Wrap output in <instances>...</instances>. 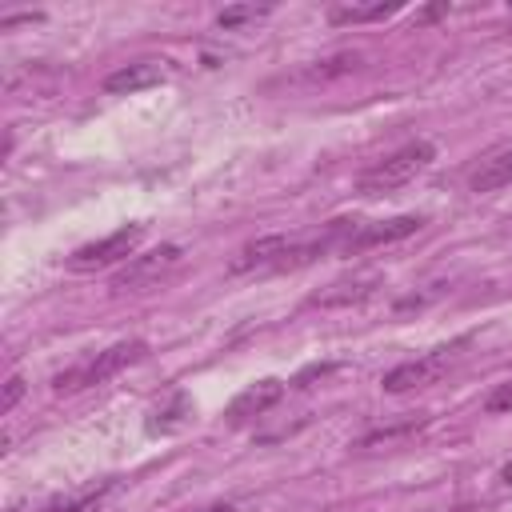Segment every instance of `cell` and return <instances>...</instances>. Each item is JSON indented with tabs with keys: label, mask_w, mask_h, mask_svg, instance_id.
Returning a JSON list of instances; mask_svg holds the SVG:
<instances>
[{
	"label": "cell",
	"mask_w": 512,
	"mask_h": 512,
	"mask_svg": "<svg viewBox=\"0 0 512 512\" xmlns=\"http://www.w3.org/2000/svg\"><path fill=\"white\" fill-rule=\"evenodd\" d=\"M272 12V4H232L216 16V28H240V24H252V20H264Z\"/></svg>",
	"instance_id": "cell-14"
},
{
	"label": "cell",
	"mask_w": 512,
	"mask_h": 512,
	"mask_svg": "<svg viewBox=\"0 0 512 512\" xmlns=\"http://www.w3.org/2000/svg\"><path fill=\"white\" fill-rule=\"evenodd\" d=\"M460 348H464V340L444 344V348H432V352H424V356H416V360H404V364H396V368H388V372L380 376V388L392 392V396L428 388V384H436V380L460 360Z\"/></svg>",
	"instance_id": "cell-3"
},
{
	"label": "cell",
	"mask_w": 512,
	"mask_h": 512,
	"mask_svg": "<svg viewBox=\"0 0 512 512\" xmlns=\"http://www.w3.org/2000/svg\"><path fill=\"white\" fill-rule=\"evenodd\" d=\"M156 416H160V420H152L148 428H152V432H156V428H160V432H168V428H176L184 416H192V400H188L184 392H172V404H168V408H160Z\"/></svg>",
	"instance_id": "cell-16"
},
{
	"label": "cell",
	"mask_w": 512,
	"mask_h": 512,
	"mask_svg": "<svg viewBox=\"0 0 512 512\" xmlns=\"http://www.w3.org/2000/svg\"><path fill=\"white\" fill-rule=\"evenodd\" d=\"M144 240V224H124L116 232H108L104 240H92L84 248H76L68 256V268L72 272H92V268H108V264H120V260H132L136 248Z\"/></svg>",
	"instance_id": "cell-5"
},
{
	"label": "cell",
	"mask_w": 512,
	"mask_h": 512,
	"mask_svg": "<svg viewBox=\"0 0 512 512\" xmlns=\"http://www.w3.org/2000/svg\"><path fill=\"white\" fill-rule=\"evenodd\" d=\"M432 160H436V144H428V140H408V144H400L396 152H388L384 160L368 164V168L360 172V180H356V192L368 196V200H372V196H388V192L404 188L408 180H416Z\"/></svg>",
	"instance_id": "cell-1"
},
{
	"label": "cell",
	"mask_w": 512,
	"mask_h": 512,
	"mask_svg": "<svg viewBox=\"0 0 512 512\" xmlns=\"http://www.w3.org/2000/svg\"><path fill=\"white\" fill-rule=\"evenodd\" d=\"M452 512H484L480 504H460V508H452Z\"/></svg>",
	"instance_id": "cell-19"
},
{
	"label": "cell",
	"mask_w": 512,
	"mask_h": 512,
	"mask_svg": "<svg viewBox=\"0 0 512 512\" xmlns=\"http://www.w3.org/2000/svg\"><path fill=\"white\" fill-rule=\"evenodd\" d=\"M512 184V148H496V152H488L476 168H472V176H468V188L472 192H500V188H508Z\"/></svg>",
	"instance_id": "cell-10"
},
{
	"label": "cell",
	"mask_w": 512,
	"mask_h": 512,
	"mask_svg": "<svg viewBox=\"0 0 512 512\" xmlns=\"http://www.w3.org/2000/svg\"><path fill=\"white\" fill-rule=\"evenodd\" d=\"M20 396H24V380H20V376H8V384H4V400H0V416H8V412L20 404Z\"/></svg>",
	"instance_id": "cell-18"
},
{
	"label": "cell",
	"mask_w": 512,
	"mask_h": 512,
	"mask_svg": "<svg viewBox=\"0 0 512 512\" xmlns=\"http://www.w3.org/2000/svg\"><path fill=\"white\" fill-rule=\"evenodd\" d=\"M356 68H360V52H336V56H328V60L308 64V68L300 72V80H308V84H328V80L348 76V72H356Z\"/></svg>",
	"instance_id": "cell-13"
},
{
	"label": "cell",
	"mask_w": 512,
	"mask_h": 512,
	"mask_svg": "<svg viewBox=\"0 0 512 512\" xmlns=\"http://www.w3.org/2000/svg\"><path fill=\"white\" fill-rule=\"evenodd\" d=\"M340 224V248L344 256H356V252H368V248H380V244H396L404 236H412L424 216H392V220H336Z\"/></svg>",
	"instance_id": "cell-4"
},
{
	"label": "cell",
	"mask_w": 512,
	"mask_h": 512,
	"mask_svg": "<svg viewBox=\"0 0 512 512\" xmlns=\"http://www.w3.org/2000/svg\"><path fill=\"white\" fill-rule=\"evenodd\" d=\"M180 244H160L144 256H132L116 276H112V292H140V288H152L160 284V276H168L176 264H180Z\"/></svg>",
	"instance_id": "cell-6"
},
{
	"label": "cell",
	"mask_w": 512,
	"mask_h": 512,
	"mask_svg": "<svg viewBox=\"0 0 512 512\" xmlns=\"http://www.w3.org/2000/svg\"><path fill=\"white\" fill-rule=\"evenodd\" d=\"M420 428H428V416H412V420H400V424H388V428H372V432H364L352 448L356 452H376V448H392V444H400V440H408V436H416Z\"/></svg>",
	"instance_id": "cell-11"
},
{
	"label": "cell",
	"mask_w": 512,
	"mask_h": 512,
	"mask_svg": "<svg viewBox=\"0 0 512 512\" xmlns=\"http://www.w3.org/2000/svg\"><path fill=\"white\" fill-rule=\"evenodd\" d=\"M500 476H504V480H508V484H512V464H508V468H504V472H500Z\"/></svg>",
	"instance_id": "cell-20"
},
{
	"label": "cell",
	"mask_w": 512,
	"mask_h": 512,
	"mask_svg": "<svg viewBox=\"0 0 512 512\" xmlns=\"http://www.w3.org/2000/svg\"><path fill=\"white\" fill-rule=\"evenodd\" d=\"M376 288H380V276L376 272H368V276H344V280L328 284L324 292H316L312 304L316 308H348V304H364Z\"/></svg>",
	"instance_id": "cell-8"
},
{
	"label": "cell",
	"mask_w": 512,
	"mask_h": 512,
	"mask_svg": "<svg viewBox=\"0 0 512 512\" xmlns=\"http://www.w3.org/2000/svg\"><path fill=\"white\" fill-rule=\"evenodd\" d=\"M400 12V4L392 0V4H384V0H376V4H336L332 12H328V20L336 24V28H344V24H376V20H388V16H396Z\"/></svg>",
	"instance_id": "cell-12"
},
{
	"label": "cell",
	"mask_w": 512,
	"mask_h": 512,
	"mask_svg": "<svg viewBox=\"0 0 512 512\" xmlns=\"http://www.w3.org/2000/svg\"><path fill=\"white\" fill-rule=\"evenodd\" d=\"M144 356H148V344H144V340H116L112 348H104V352L88 356L84 364L60 372V376L52 380V388H56V392H80V388L104 384V380H112L116 372H124L128 364H136V360H144Z\"/></svg>",
	"instance_id": "cell-2"
},
{
	"label": "cell",
	"mask_w": 512,
	"mask_h": 512,
	"mask_svg": "<svg viewBox=\"0 0 512 512\" xmlns=\"http://www.w3.org/2000/svg\"><path fill=\"white\" fill-rule=\"evenodd\" d=\"M160 80H164V68L156 60H132V64H124V68L104 76V92L128 96V92H144V88H152Z\"/></svg>",
	"instance_id": "cell-9"
},
{
	"label": "cell",
	"mask_w": 512,
	"mask_h": 512,
	"mask_svg": "<svg viewBox=\"0 0 512 512\" xmlns=\"http://www.w3.org/2000/svg\"><path fill=\"white\" fill-rule=\"evenodd\" d=\"M284 400V384L276 380V376H264V380H256V384H248L232 404H228V424H244V420H252V416H264L272 404H280Z\"/></svg>",
	"instance_id": "cell-7"
},
{
	"label": "cell",
	"mask_w": 512,
	"mask_h": 512,
	"mask_svg": "<svg viewBox=\"0 0 512 512\" xmlns=\"http://www.w3.org/2000/svg\"><path fill=\"white\" fill-rule=\"evenodd\" d=\"M112 492V480L108 484H100V488H92V492H84V496H72V500H52L44 512H92L104 496Z\"/></svg>",
	"instance_id": "cell-15"
},
{
	"label": "cell",
	"mask_w": 512,
	"mask_h": 512,
	"mask_svg": "<svg viewBox=\"0 0 512 512\" xmlns=\"http://www.w3.org/2000/svg\"><path fill=\"white\" fill-rule=\"evenodd\" d=\"M484 412H512V380H504V384H496L492 392H488V400H484Z\"/></svg>",
	"instance_id": "cell-17"
},
{
	"label": "cell",
	"mask_w": 512,
	"mask_h": 512,
	"mask_svg": "<svg viewBox=\"0 0 512 512\" xmlns=\"http://www.w3.org/2000/svg\"><path fill=\"white\" fill-rule=\"evenodd\" d=\"M208 512H236V508H228V504H220V508H208Z\"/></svg>",
	"instance_id": "cell-21"
}]
</instances>
